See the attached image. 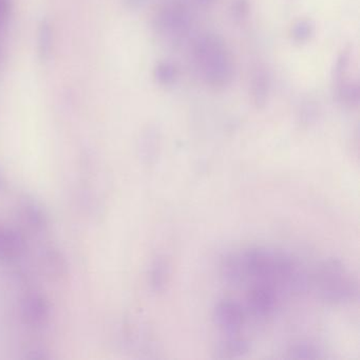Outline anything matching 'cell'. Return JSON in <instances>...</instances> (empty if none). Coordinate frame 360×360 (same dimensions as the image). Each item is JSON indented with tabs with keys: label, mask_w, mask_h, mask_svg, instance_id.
<instances>
[{
	"label": "cell",
	"mask_w": 360,
	"mask_h": 360,
	"mask_svg": "<svg viewBox=\"0 0 360 360\" xmlns=\"http://www.w3.org/2000/svg\"><path fill=\"white\" fill-rule=\"evenodd\" d=\"M221 275L233 286L266 284L292 295L311 288V279L301 265L288 252L274 248H250L227 254L221 262Z\"/></svg>",
	"instance_id": "cell-1"
},
{
	"label": "cell",
	"mask_w": 360,
	"mask_h": 360,
	"mask_svg": "<svg viewBox=\"0 0 360 360\" xmlns=\"http://www.w3.org/2000/svg\"><path fill=\"white\" fill-rule=\"evenodd\" d=\"M193 58L203 81L217 90L225 89L235 79V62L224 39L217 34L202 35L193 46Z\"/></svg>",
	"instance_id": "cell-2"
},
{
	"label": "cell",
	"mask_w": 360,
	"mask_h": 360,
	"mask_svg": "<svg viewBox=\"0 0 360 360\" xmlns=\"http://www.w3.org/2000/svg\"><path fill=\"white\" fill-rule=\"evenodd\" d=\"M320 300L330 304L351 302L358 296L356 280L349 275L339 259H326L309 280Z\"/></svg>",
	"instance_id": "cell-3"
},
{
	"label": "cell",
	"mask_w": 360,
	"mask_h": 360,
	"mask_svg": "<svg viewBox=\"0 0 360 360\" xmlns=\"http://www.w3.org/2000/svg\"><path fill=\"white\" fill-rule=\"evenodd\" d=\"M155 28L160 35L179 43L188 35L191 28V15L186 5L172 0L163 4L155 16Z\"/></svg>",
	"instance_id": "cell-4"
},
{
	"label": "cell",
	"mask_w": 360,
	"mask_h": 360,
	"mask_svg": "<svg viewBox=\"0 0 360 360\" xmlns=\"http://www.w3.org/2000/svg\"><path fill=\"white\" fill-rule=\"evenodd\" d=\"M214 320L216 326L226 336H236L243 326V309L236 301L224 299L219 301L214 307Z\"/></svg>",
	"instance_id": "cell-5"
},
{
	"label": "cell",
	"mask_w": 360,
	"mask_h": 360,
	"mask_svg": "<svg viewBox=\"0 0 360 360\" xmlns=\"http://www.w3.org/2000/svg\"><path fill=\"white\" fill-rule=\"evenodd\" d=\"M280 292L266 284H252L248 295V307L259 318L271 316L277 309Z\"/></svg>",
	"instance_id": "cell-6"
},
{
	"label": "cell",
	"mask_w": 360,
	"mask_h": 360,
	"mask_svg": "<svg viewBox=\"0 0 360 360\" xmlns=\"http://www.w3.org/2000/svg\"><path fill=\"white\" fill-rule=\"evenodd\" d=\"M271 75L262 65L255 67L250 81V96L252 103L258 109L264 108L271 94Z\"/></svg>",
	"instance_id": "cell-7"
},
{
	"label": "cell",
	"mask_w": 360,
	"mask_h": 360,
	"mask_svg": "<svg viewBox=\"0 0 360 360\" xmlns=\"http://www.w3.org/2000/svg\"><path fill=\"white\" fill-rule=\"evenodd\" d=\"M250 351L248 341L236 336H227L225 340L221 341L214 349V357L218 359H233L244 357Z\"/></svg>",
	"instance_id": "cell-8"
},
{
	"label": "cell",
	"mask_w": 360,
	"mask_h": 360,
	"mask_svg": "<svg viewBox=\"0 0 360 360\" xmlns=\"http://www.w3.org/2000/svg\"><path fill=\"white\" fill-rule=\"evenodd\" d=\"M334 94L337 102L347 108H354L359 103V86L356 82L349 81V77L334 84Z\"/></svg>",
	"instance_id": "cell-9"
},
{
	"label": "cell",
	"mask_w": 360,
	"mask_h": 360,
	"mask_svg": "<svg viewBox=\"0 0 360 360\" xmlns=\"http://www.w3.org/2000/svg\"><path fill=\"white\" fill-rule=\"evenodd\" d=\"M153 77L159 85L170 87L178 81L179 70L176 65L168 60H162L155 65Z\"/></svg>",
	"instance_id": "cell-10"
},
{
	"label": "cell",
	"mask_w": 360,
	"mask_h": 360,
	"mask_svg": "<svg viewBox=\"0 0 360 360\" xmlns=\"http://www.w3.org/2000/svg\"><path fill=\"white\" fill-rule=\"evenodd\" d=\"M169 276V265L165 258L155 259L150 273L151 288L155 292H163L168 282Z\"/></svg>",
	"instance_id": "cell-11"
},
{
	"label": "cell",
	"mask_w": 360,
	"mask_h": 360,
	"mask_svg": "<svg viewBox=\"0 0 360 360\" xmlns=\"http://www.w3.org/2000/svg\"><path fill=\"white\" fill-rule=\"evenodd\" d=\"M290 359H320L322 352L313 343L298 342L290 345L286 352Z\"/></svg>",
	"instance_id": "cell-12"
},
{
	"label": "cell",
	"mask_w": 360,
	"mask_h": 360,
	"mask_svg": "<svg viewBox=\"0 0 360 360\" xmlns=\"http://www.w3.org/2000/svg\"><path fill=\"white\" fill-rule=\"evenodd\" d=\"M315 34V25L311 20H299L290 29V37L297 44H305L311 41Z\"/></svg>",
	"instance_id": "cell-13"
},
{
	"label": "cell",
	"mask_w": 360,
	"mask_h": 360,
	"mask_svg": "<svg viewBox=\"0 0 360 360\" xmlns=\"http://www.w3.org/2000/svg\"><path fill=\"white\" fill-rule=\"evenodd\" d=\"M319 106L314 101L303 102L298 111V121L304 127L314 125L319 117Z\"/></svg>",
	"instance_id": "cell-14"
},
{
	"label": "cell",
	"mask_w": 360,
	"mask_h": 360,
	"mask_svg": "<svg viewBox=\"0 0 360 360\" xmlns=\"http://www.w3.org/2000/svg\"><path fill=\"white\" fill-rule=\"evenodd\" d=\"M250 3L248 0H233L231 3V18L236 22H242L250 14Z\"/></svg>",
	"instance_id": "cell-15"
},
{
	"label": "cell",
	"mask_w": 360,
	"mask_h": 360,
	"mask_svg": "<svg viewBox=\"0 0 360 360\" xmlns=\"http://www.w3.org/2000/svg\"><path fill=\"white\" fill-rule=\"evenodd\" d=\"M41 52L43 53H47L48 48H49L50 45V32L49 28L47 26L43 27V32L41 34Z\"/></svg>",
	"instance_id": "cell-16"
},
{
	"label": "cell",
	"mask_w": 360,
	"mask_h": 360,
	"mask_svg": "<svg viewBox=\"0 0 360 360\" xmlns=\"http://www.w3.org/2000/svg\"><path fill=\"white\" fill-rule=\"evenodd\" d=\"M8 11V0H0V22L5 20Z\"/></svg>",
	"instance_id": "cell-17"
},
{
	"label": "cell",
	"mask_w": 360,
	"mask_h": 360,
	"mask_svg": "<svg viewBox=\"0 0 360 360\" xmlns=\"http://www.w3.org/2000/svg\"><path fill=\"white\" fill-rule=\"evenodd\" d=\"M126 3L131 8H140L146 3V0H126Z\"/></svg>",
	"instance_id": "cell-18"
},
{
	"label": "cell",
	"mask_w": 360,
	"mask_h": 360,
	"mask_svg": "<svg viewBox=\"0 0 360 360\" xmlns=\"http://www.w3.org/2000/svg\"><path fill=\"white\" fill-rule=\"evenodd\" d=\"M197 1L200 5L203 6V7H210L216 0H197Z\"/></svg>",
	"instance_id": "cell-19"
}]
</instances>
